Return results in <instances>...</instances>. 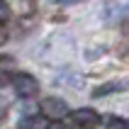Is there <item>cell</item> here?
<instances>
[{"label":"cell","mask_w":129,"mask_h":129,"mask_svg":"<svg viewBox=\"0 0 129 129\" xmlns=\"http://www.w3.org/2000/svg\"><path fill=\"white\" fill-rule=\"evenodd\" d=\"M12 85H15V93L20 95V98H34L37 90H39V83H37L32 76H27V73L15 76V78H12Z\"/></svg>","instance_id":"6da1fadb"},{"label":"cell","mask_w":129,"mask_h":129,"mask_svg":"<svg viewBox=\"0 0 129 129\" xmlns=\"http://www.w3.org/2000/svg\"><path fill=\"white\" fill-rule=\"evenodd\" d=\"M73 124L80 129H98L100 127V115L90 107H80L73 112Z\"/></svg>","instance_id":"7a4b0ae2"},{"label":"cell","mask_w":129,"mask_h":129,"mask_svg":"<svg viewBox=\"0 0 129 129\" xmlns=\"http://www.w3.org/2000/svg\"><path fill=\"white\" fill-rule=\"evenodd\" d=\"M42 112H44V117L61 119V117L68 115V105L61 98H46V100H42Z\"/></svg>","instance_id":"3957f363"},{"label":"cell","mask_w":129,"mask_h":129,"mask_svg":"<svg viewBox=\"0 0 129 129\" xmlns=\"http://www.w3.org/2000/svg\"><path fill=\"white\" fill-rule=\"evenodd\" d=\"M37 10V0H15V12L20 17H29Z\"/></svg>","instance_id":"277c9868"},{"label":"cell","mask_w":129,"mask_h":129,"mask_svg":"<svg viewBox=\"0 0 129 129\" xmlns=\"http://www.w3.org/2000/svg\"><path fill=\"white\" fill-rule=\"evenodd\" d=\"M17 129H46V119L44 117H24Z\"/></svg>","instance_id":"5b68a950"},{"label":"cell","mask_w":129,"mask_h":129,"mask_svg":"<svg viewBox=\"0 0 129 129\" xmlns=\"http://www.w3.org/2000/svg\"><path fill=\"white\" fill-rule=\"evenodd\" d=\"M107 129H127V119H122V117H110Z\"/></svg>","instance_id":"8992f818"},{"label":"cell","mask_w":129,"mask_h":129,"mask_svg":"<svg viewBox=\"0 0 129 129\" xmlns=\"http://www.w3.org/2000/svg\"><path fill=\"white\" fill-rule=\"evenodd\" d=\"M7 20H10V5L5 0H0V24H5Z\"/></svg>","instance_id":"52a82bcc"},{"label":"cell","mask_w":129,"mask_h":129,"mask_svg":"<svg viewBox=\"0 0 129 129\" xmlns=\"http://www.w3.org/2000/svg\"><path fill=\"white\" fill-rule=\"evenodd\" d=\"M46 129H68V127H66V124H61L58 119H54V124H49Z\"/></svg>","instance_id":"ba28073f"},{"label":"cell","mask_w":129,"mask_h":129,"mask_svg":"<svg viewBox=\"0 0 129 129\" xmlns=\"http://www.w3.org/2000/svg\"><path fill=\"white\" fill-rule=\"evenodd\" d=\"M5 42V32H3V29H0V44Z\"/></svg>","instance_id":"9c48e42d"}]
</instances>
